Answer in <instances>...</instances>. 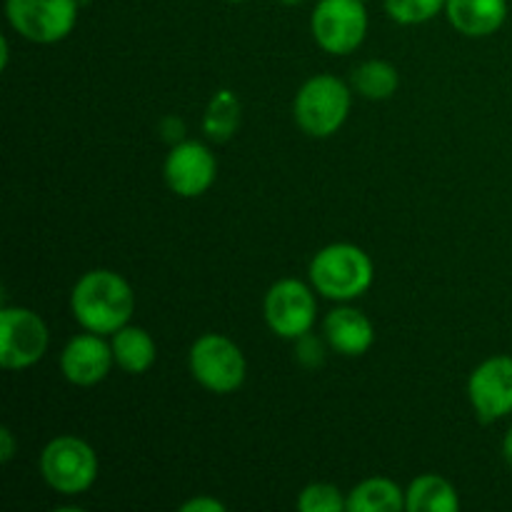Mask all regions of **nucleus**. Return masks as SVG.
Returning <instances> with one entry per match:
<instances>
[{
  "instance_id": "obj_24",
  "label": "nucleus",
  "mask_w": 512,
  "mask_h": 512,
  "mask_svg": "<svg viewBox=\"0 0 512 512\" xmlns=\"http://www.w3.org/2000/svg\"><path fill=\"white\" fill-rule=\"evenodd\" d=\"M15 455V440L10 428L0 430V463H10Z\"/></svg>"
},
{
  "instance_id": "obj_10",
  "label": "nucleus",
  "mask_w": 512,
  "mask_h": 512,
  "mask_svg": "<svg viewBox=\"0 0 512 512\" xmlns=\"http://www.w3.org/2000/svg\"><path fill=\"white\" fill-rule=\"evenodd\" d=\"M168 188L180 198H200L218 178V160L208 145L198 140H180L173 145L163 165Z\"/></svg>"
},
{
  "instance_id": "obj_4",
  "label": "nucleus",
  "mask_w": 512,
  "mask_h": 512,
  "mask_svg": "<svg viewBox=\"0 0 512 512\" xmlns=\"http://www.w3.org/2000/svg\"><path fill=\"white\" fill-rule=\"evenodd\" d=\"M40 475L60 495H80L98 480V455L75 435L53 438L40 453Z\"/></svg>"
},
{
  "instance_id": "obj_7",
  "label": "nucleus",
  "mask_w": 512,
  "mask_h": 512,
  "mask_svg": "<svg viewBox=\"0 0 512 512\" xmlns=\"http://www.w3.org/2000/svg\"><path fill=\"white\" fill-rule=\"evenodd\" d=\"M310 30L325 53L348 55L358 50L368 35V10L363 0H318Z\"/></svg>"
},
{
  "instance_id": "obj_18",
  "label": "nucleus",
  "mask_w": 512,
  "mask_h": 512,
  "mask_svg": "<svg viewBox=\"0 0 512 512\" xmlns=\"http://www.w3.org/2000/svg\"><path fill=\"white\" fill-rule=\"evenodd\" d=\"M240 125V100L233 90H218L203 115V130L215 143H225L235 135Z\"/></svg>"
},
{
  "instance_id": "obj_23",
  "label": "nucleus",
  "mask_w": 512,
  "mask_h": 512,
  "mask_svg": "<svg viewBox=\"0 0 512 512\" xmlns=\"http://www.w3.org/2000/svg\"><path fill=\"white\" fill-rule=\"evenodd\" d=\"M183 512H223L225 505L213 498H193L180 508Z\"/></svg>"
},
{
  "instance_id": "obj_6",
  "label": "nucleus",
  "mask_w": 512,
  "mask_h": 512,
  "mask_svg": "<svg viewBox=\"0 0 512 512\" xmlns=\"http://www.w3.org/2000/svg\"><path fill=\"white\" fill-rule=\"evenodd\" d=\"M78 8V0H5V18L30 43L53 45L73 33Z\"/></svg>"
},
{
  "instance_id": "obj_9",
  "label": "nucleus",
  "mask_w": 512,
  "mask_h": 512,
  "mask_svg": "<svg viewBox=\"0 0 512 512\" xmlns=\"http://www.w3.org/2000/svg\"><path fill=\"white\" fill-rule=\"evenodd\" d=\"M265 323L278 338L298 340L310 333L318 318V300L313 290L295 278L278 280L265 295Z\"/></svg>"
},
{
  "instance_id": "obj_20",
  "label": "nucleus",
  "mask_w": 512,
  "mask_h": 512,
  "mask_svg": "<svg viewBox=\"0 0 512 512\" xmlns=\"http://www.w3.org/2000/svg\"><path fill=\"white\" fill-rule=\"evenodd\" d=\"M448 0H385V13L400 25H420L445 10Z\"/></svg>"
},
{
  "instance_id": "obj_3",
  "label": "nucleus",
  "mask_w": 512,
  "mask_h": 512,
  "mask_svg": "<svg viewBox=\"0 0 512 512\" xmlns=\"http://www.w3.org/2000/svg\"><path fill=\"white\" fill-rule=\"evenodd\" d=\"M350 90L340 78L320 73L305 80L295 95V123L310 138H330L345 125L350 115Z\"/></svg>"
},
{
  "instance_id": "obj_22",
  "label": "nucleus",
  "mask_w": 512,
  "mask_h": 512,
  "mask_svg": "<svg viewBox=\"0 0 512 512\" xmlns=\"http://www.w3.org/2000/svg\"><path fill=\"white\" fill-rule=\"evenodd\" d=\"M298 360L303 365H308V368L318 365L323 360V345H320V340H315L310 333L298 338Z\"/></svg>"
},
{
  "instance_id": "obj_21",
  "label": "nucleus",
  "mask_w": 512,
  "mask_h": 512,
  "mask_svg": "<svg viewBox=\"0 0 512 512\" xmlns=\"http://www.w3.org/2000/svg\"><path fill=\"white\" fill-rule=\"evenodd\" d=\"M300 512H343L348 510V500L340 495V490L330 483H313L300 493Z\"/></svg>"
},
{
  "instance_id": "obj_2",
  "label": "nucleus",
  "mask_w": 512,
  "mask_h": 512,
  "mask_svg": "<svg viewBox=\"0 0 512 512\" xmlns=\"http://www.w3.org/2000/svg\"><path fill=\"white\" fill-rule=\"evenodd\" d=\"M375 268L370 255L353 243L325 245L310 260V280L323 298L348 303L370 290Z\"/></svg>"
},
{
  "instance_id": "obj_14",
  "label": "nucleus",
  "mask_w": 512,
  "mask_h": 512,
  "mask_svg": "<svg viewBox=\"0 0 512 512\" xmlns=\"http://www.w3.org/2000/svg\"><path fill=\"white\" fill-rule=\"evenodd\" d=\"M445 15L458 33L488 38L508 20V0H448Z\"/></svg>"
},
{
  "instance_id": "obj_13",
  "label": "nucleus",
  "mask_w": 512,
  "mask_h": 512,
  "mask_svg": "<svg viewBox=\"0 0 512 512\" xmlns=\"http://www.w3.org/2000/svg\"><path fill=\"white\" fill-rule=\"evenodd\" d=\"M325 340L335 353L345 358H360L375 343V328L365 313L355 308H335L325 315Z\"/></svg>"
},
{
  "instance_id": "obj_17",
  "label": "nucleus",
  "mask_w": 512,
  "mask_h": 512,
  "mask_svg": "<svg viewBox=\"0 0 512 512\" xmlns=\"http://www.w3.org/2000/svg\"><path fill=\"white\" fill-rule=\"evenodd\" d=\"M405 493L388 478H370L355 485L348 495V512H400Z\"/></svg>"
},
{
  "instance_id": "obj_25",
  "label": "nucleus",
  "mask_w": 512,
  "mask_h": 512,
  "mask_svg": "<svg viewBox=\"0 0 512 512\" xmlns=\"http://www.w3.org/2000/svg\"><path fill=\"white\" fill-rule=\"evenodd\" d=\"M503 458H505V463H508L512 468V425H510V430L505 433V438H503Z\"/></svg>"
},
{
  "instance_id": "obj_19",
  "label": "nucleus",
  "mask_w": 512,
  "mask_h": 512,
  "mask_svg": "<svg viewBox=\"0 0 512 512\" xmlns=\"http://www.w3.org/2000/svg\"><path fill=\"white\" fill-rule=\"evenodd\" d=\"M400 85V73L388 60H368L353 73V88L368 100L393 98Z\"/></svg>"
},
{
  "instance_id": "obj_15",
  "label": "nucleus",
  "mask_w": 512,
  "mask_h": 512,
  "mask_svg": "<svg viewBox=\"0 0 512 512\" xmlns=\"http://www.w3.org/2000/svg\"><path fill=\"white\" fill-rule=\"evenodd\" d=\"M113 358L115 365L130 375L148 373L158 358V348L155 340L150 338L148 330L135 328V325H125L118 333H113Z\"/></svg>"
},
{
  "instance_id": "obj_8",
  "label": "nucleus",
  "mask_w": 512,
  "mask_h": 512,
  "mask_svg": "<svg viewBox=\"0 0 512 512\" xmlns=\"http://www.w3.org/2000/svg\"><path fill=\"white\" fill-rule=\"evenodd\" d=\"M50 343L45 320L30 308H3L0 313V363L5 370H25L40 363Z\"/></svg>"
},
{
  "instance_id": "obj_16",
  "label": "nucleus",
  "mask_w": 512,
  "mask_h": 512,
  "mask_svg": "<svg viewBox=\"0 0 512 512\" xmlns=\"http://www.w3.org/2000/svg\"><path fill=\"white\" fill-rule=\"evenodd\" d=\"M458 508V493L440 475H420L405 490V510L408 512H455Z\"/></svg>"
},
{
  "instance_id": "obj_11",
  "label": "nucleus",
  "mask_w": 512,
  "mask_h": 512,
  "mask_svg": "<svg viewBox=\"0 0 512 512\" xmlns=\"http://www.w3.org/2000/svg\"><path fill=\"white\" fill-rule=\"evenodd\" d=\"M468 398L483 423L512 413V355H495L480 363L468 380Z\"/></svg>"
},
{
  "instance_id": "obj_28",
  "label": "nucleus",
  "mask_w": 512,
  "mask_h": 512,
  "mask_svg": "<svg viewBox=\"0 0 512 512\" xmlns=\"http://www.w3.org/2000/svg\"><path fill=\"white\" fill-rule=\"evenodd\" d=\"M363 3H368V0H363Z\"/></svg>"
},
{
  "instance_id": "obj_27",
  "label": "nucleus",
  "mask_w": 512,
  "mask_h": 512,
  "mask_svg": "<svg viewBox=\"0 0 512 512\" xmlns=\"http://www.w3.org/2000/svg\"><path fill=\"white\" fill-rule=\"evenodd\" d=\"M228 3H245V0H228Z\"/></svg>"
},
{
  "instance_id": "obj_5",
  "label": "nucleus",
  "mask_w": 512,
  "mask_h": 512,
  "mask_svg": "<svg viewBox=\"0 0 512 512\" xmlns=\"http://www.w3.org/2000/svg\"><path fill=\"white\" fill-rule=\"evenodd\" d=\"M190 373L215 395H230L245 383L248 363L238 345L218 333L200 335L190 348Z\"/></svg>"
},
{
  "instance_id": "obj_1",
  "label": "nucleus",
  "mask_w": 512,
  "mask_h": 512,
  "mask_svg": "<svg viewBox=\"0 0 512 512\" xmlns=\"http://www.w3.org/2000/svg\"><path fill=\"white\" fill-rule=\"evenodd\" d=\"M70 310L73 318L90 333L113 335L125 328L133 315V288L123 275L113 270H90L75 283Z\"/></svg>"
},
{
  "instance_id": "obj_26",
  "label": "nucleus",
  "mask_w": 512,
  "mask_h": 512,
  "mask_svg": "<svg viewBox=\"0 0 512 512\" xmlns=\"http://www.w3.org/2000/svg\"><path fill=\"white\" fill-rule=\"evenodd\" d=\"M278 3H283V5H300V3H303V0H278Z\"/></svg>"
},
{
  "instance_id": "obj_12",
  "label": "nucleus",
  "mask_w": 512,
  "mask_h": 512,
  "mask_svg": "<svg viewBox=\"0 0 512 512\" xmlns=\"http://www.w3.org/2000/svg\"><path fill=\"white\" fill-rule=\"evenodd\" d=\"M113 363V345L105 343L103 335L90 333V330L75 335L60 353V373L78 388H90L108 378Z\"/></svg>"
}]
</instances>
